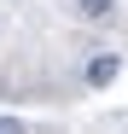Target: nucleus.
Returning a JSON list of instances; mask_svg holds the SVG:
<instances>
[{
    "mask_svg": "<svg viewBox=\"0 0 128 134\" xmlns=\"http://www.w3.org/2000/svg\"><path fill=\"white\" fill-rule=\"evenodd\" d=\"M117 70H122V58H117V53L88 58V87H111V82H117Z\"/></svg>",
    "mask_w": 128,
    "mask_h": 134,
    "instance_id": "f257e3e1",
    "label": "nucleus"
},
{
    "mask_svg": "<svg viewBox=\"0 0 128 134\" xmlns=\"http://www.w3.org/2000/svg\"><path fill=\"white\" fill-rule=\"evenodd\" d=\"M76 6L88 12V18H111V6H117V0H76Z\"/></svg>",
    "mask_w": 128,
    "mask_h": 134,
    "instance_id": "f03ea898",
    "label": "nucleus"
},
{
    "mask_svg": "<svg viewBox=\"0 0 128 134\" xmlns=\"http://www.w3.org/2000/svg\"><path fill=\"white\" fill-rule=\"evenodd\" d=\"M0 134H24V128H18V117H0Z\"/></svg>",
    "mask_w": 128,
    "mask_h": 134,
    "instance_id": "7ed1b4c3",
    "label": "nucleus"
}]
</instances>
